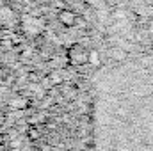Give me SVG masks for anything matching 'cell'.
I'll return each mask as SVG.
<instances>
[{"label":"cell","mask_w":153,"mask_h":151,"mask_svg":"<svg viewBox=\"0 0 153 151\" xmlns=\"http://www.w3.org/2000/svg\"><path fill=\"white\" fill-rule=\"evenodd\" d=\"M111 71L96 85L94 151H153V61Z\"/></svg>","instance_id":"6da1fadb"},{"label":"cell","mask_w":153,"mask_h":151,"mask_svg":"<svg viewBox=\"0 0 153 151\" xmlns=\"http://www.w3.org/2000/svg\"><path fill=\"white\" fill-rule=\"evenodd\" d=\"M68 57H70V62L73 66H80V64L89 62V52L82 44H73L68 52Z\"/></svg>","instance_id":"7a4b0ae2"},{"label":"cell","mask_w":153,"mask_h":151,"mask_svg":"<svg viewBox=\"0 0 153 151\" xmlns=\"http://www.w3.org/2000/svg\"><path fill=\"white\" fill-rule=\"evenodd\" d=\"M59 21L64 25V27H75L76 25V13L75 11H71V9H61L59 11Z\"/></svg>","instance_id":"3957f363"}]
</instances>
